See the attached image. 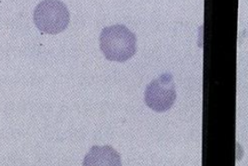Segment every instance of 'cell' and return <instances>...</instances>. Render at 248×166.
Segmentation results:
<instances>
[{"label":"cell","mask_w":248,"mask_h":166,"mask_svg":"<svg viewBox=\"0 0 248 166\" xmlns=\"http://www.w3.org/2000/svg\"><path fill=\"white\" fill-rule=\"evenodd\" d=\"M137 38L135 33L123 24L103 28L100 36V47L106 59L124 62L136 53Z\"/></svg>","instance_id":"6da1fadb"},{"label":"cell","mask_w":248,"mask_h":166,"mask_svg":"<svg viewBox=\"0 0 248 166\" xmlns=\"http://www.w3.org/2000/svg\"><path fill=\"white\" fill-rule=\"evenodd\" d=\"M33 20L40 31L55 35L63 31L70 23V13L64 3L58 0H45L36 6Z\"/></svg>","instance_id":"7a4b0ae2"},{"label":"cell","mask_w":248,"mask_h":166,"mask_svg":"<svg viewBox=\"0 0 248 166\" xmlns=\"http://www.w3.org/2000/svg\"><path fill=\"white\" fill-rule=\"evenodd\" d=\"M176 99V91L173 75L165 73L151 81L146 87L144 101L146 105L156 112H165L172 107Z\"/></svg>","instance_id":"3957f363"},{"label":"cell","mask_w":248,"mask_h":166,"mask_svg":"<svg viewBox=\"0 0 248 166\" xmlns=\"http://www.w3.org/2000/svg\"><path fill=\"white\" fill-rule=\"evenodd\" d=\"M83 166H122L121 156L108 145L93 146L84 158Z\"/></svg>","instance_id":"277c9868"}]
</instances>
